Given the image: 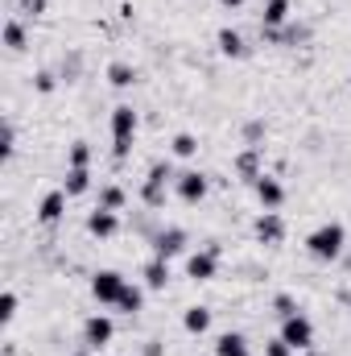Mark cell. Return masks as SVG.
<instances>
[{"mask_svg": "<svg viewBox=\"0 0 351 356\" xmlns=\"http://www.w3.org/2000/svg\"><path fill=\"white\" fill-rule=\"evenodd\" d=\"M137 129H141V116L132 104H120L112 108V158L124 162L132 154V141H137Z\"/></svg>", "mask_w": 351, "mask_h": 356, "instance_id": "cell-1", "label": "cell"}, {"mask_svg": "<svg viewBox=\"0 0 351 356\" xmlns=\"http://www.w3.org/2000/svg\"><path fill=\"white\" fill-rule=\"evenodd\" d=\"M306 249H310L314 261H339L343 249H348V228L343 224H318L306 236Z\"/></svg>", "mask_w": 351, "mask_h": 356, "instance_id": "cell-2", "label": "cell"}, {"mask_svg": "<svg viewBox=\"0 0 351 356\" xmlns=\"http://www.w3.org/2000/svg\"><path fill=\"white\" fill-rule=\"evenodd\" d=\"M170 182H178L174 166H170V162H153L149 175H145V182H141V203H145V207H162Z\"/></svg>", "mask_w": 351, "mask_h": 356, "instance_id": "cell-3", "label": "cell"}, {"mask_svg": "<svg viewBox=\"0 0 351 356\" xmlns=\"http://www.w3.org/2000/svg\"><path fill=\"white\" fill-rule=\"evenodd\" d=\"M281 340H285L293 353H310V348H314V323L298 311V315L281 319Z\"/></svg>", "mask_w": 351, "mask_h": 356, "instance_id": "cell-4", "label": "cell"}, {"mask_svg": "<svg viewBox=\"0 0 351 356\" xmlns=\"http://www.w3.org/2000/svg\"><path fill=\"white\" fill-rule=\"evenodd\" d=\"M120 290H124V273H116V269L91 273V298H95L99 307H116V302H120Z\"/></svg>", "mask_w": 351, "mask_h": 356, "instance_id": "cell-5", "label": "cell"}, {"mask_svg": "<svg viewBox=\"0 0 351 356\" xmlns=\"http://www.w3.org/2000/svg\"><path fill=\"white\" fill-rule=\"evenodd\" d=\"M112 336H116V323H112L108 315H87V319H83V348L103 353V348L112 344Z\"/></svg>", "mask_w": 351, "mask_h": 356, "instance_id": "cell-6", "label": "cell"}, {"mask_svg": "<svg viewBox=\"0 0 351 356\" xmlns=\"http://www.w3.org/2000/svg\"><path fill=\"white\" fill-rule=\"evenodd\" d=\"M215 273H219V245H207V249H198V253L186 257V277H194V282H211Z\"/></svg>", "mask_w": 351, "mask_h": 356, "instance_id": "cell-7", "label": "cell"}, {"mask_svg": "<svg viewBox=\"0 0 351 356\" xmlns=\"http://www.w3.org/2000/svg\"><path fill=\"white\" fill-rule=\"evenodd\" d=\"M153 257H178V253H186V228H178V224H170V228H162V232H153Z\"/></svg>", "mask_w": 351, "mask_h": 356, "instance_id": "cell-8", "label": "cell"}, {"mask_svg": "<svg viewBox=\"0 0 351 356\" xmlns=\"http://www.w3.org/2000/svg\"><path fill=\"white\" fill-rule=\"evenodd\" d=\"M174 191H178V199L182 203H203L207 199V191H211V182H207V175H198V170H182L178 175V182H174Z\"/></svg>", "mask_w": 351, "mask_h": 356, "instance_id": "cell-9", "label": "cell"}, {"mask_svg": "<svg viewBox=\"0 0 351 356\" xmlns=\"http://www.w3.org/2000/svg\"><path fill=\"white\" fill-rule=\"evenodd\" d=\"M252 232H257L261 245H281V241H285V220H281V211H261L257 224H252Z\"/></svg>", "mask_w": 351, "mask_h": 356, "instance_id": "cell-10", "label": "cell"}, {"mask_svg": "<svg viewBox=\"0 0 351 356\" xmlns=\"http://www.w3.org/2000/svg\"><path fill=\"white\" fill-rule=\"evenodd\" d=\"M252 191H257V199H261L264 211H277V207L285 203V186H281V178H273V175H261L252 182Z\"/></svg>", "mask_w": 351, "mask_h": 356, "instance_id": "cell-11", "label": "cell"}, {"mask_svg": "<svg viewBox=\"0 0 351 356\" xmlns=\"http://www.w3.org/2000/svg\"><path fill=\"white\" fill-rule=\"evenodd\" d=\"M268 42H277V46H302V42H310V25H298V21H285L281 29H261Z\"/></svg>", "mask_w": 351, "mask_h": 356, "instance_id": "cell-12", "label": "cell"}, {"mask_svg": "<svg viewBox=\"0 0 351 356\" xmlns=\"http://www.w3.org/2000/svg\"><path fill=\"white\" fill-rule=\"evenodd\" d=\"M87 232H91V236H99V241L116 236V232H120V216H116V211H108V207H95V211L87 216Z\"/></svg>", "mask_w": 351, "mask_h": 356, "instance_id": "cell-13", "label": "cell"}, {"mask_svg": "<svg viewBox=\"0 0 351 356\" xmlns=\"http://www.w3.org/2000/svg\"><path fill=\"white\" fill-rule=\"evenodd\" d=\"M215 46H219V54H228V58H244V54H248L244 33H240V29H232V25H223V29L215 33Z\"/></svg>", "mask_w": 351, "mask_h": 356, "instance_id": "cell-14", "label": "cell"}, {"mask_svg": "<svg viewBox=\"0 0 351 356\" xmlns=\"http://www.w3.org/2000/svg\"><path fill=\"white\" fill-rule=\"evenodd\" d=\"M67 199H71L67 191H50V195L37 203V220H42V224H58V220L67 216Z\"/></svg>", "mask_w": 351, "mask_h": 356, "instance_id": "cell-15", "label": "cell"}, {"mask_svg": "<svg viewBox=\"0 0 351 356\" xmlns=\"http://www.w3.org/2000/svg\"><path fill=\"white\" fill-rule=\"evenodd\" d=\"M141 277H145V290H166L170 286V261L166 257H149Z\"/></svg>", "mask_w": 351, "mask_h": 356, "instance_id": "cell-16", "label": "cell"}, {"mask_svg": "<svg viewBox=\"0 0 351 356\" xmlns=\"http://www.w3.org/2000/svg\"><path fill=\"white\" fill-rule=\"evenodd\" d=\"M261 149H264V145H248V149L236 158V175L248 178V182H257V178L264 175V170H261Z\"/></svg>", "mask_w": 351, "mask_h": 356, "instance_id": "cell-17", "label": "cell"}, {"mask_svg": "<svg viewBox=\"0 0 351 356\" xmlns=\"http://www.w3.org/2000/svg\"><path fill=\"white\" fill-rule=\"evenodd\" d=\"M289 4H293V0H264L261 29H281V25L289 21Z\"/></svg>", "mask_w": 351, "mask_h": 356, "instance_id": "cell-18", "label": "cell"}, {"mask_svg": "<svg viewBox=\"0 0 351 356\" xmlns=\"http://www.w3.org/2000/svg\"><path fill=\"white\" fill-rule=\"evenodd\" d=\"M215 356H252V348H248V340L240 332H223L215 340Z\"/></svg>", "mask_w": 351, "mask_h": 356, "instance_id": "cell-19", "label": "cell"}, {"mask_svg": "<svg viewBox=\"0 0 351 356\" xmlns=\"http://www.w3.org/2000/svg\"><path fill=\"white\" fill-rule=\"evenodd\" d=\"M25 42H29V33H25V21H21V17H8V21H4V46L17 54V50H25Z\"/></svg>", "mask_w": 351, "mask_h": 356, "instance_id": "cell-20", "label": "cell"}, {"mask_svg": "<svg viewBox=\"0 0 351 356\" xmlns=\"http://www.w3.org/2000/svg\"><path fill=\"white\" fill-rule=\"evenodd\" d=\"M145 307V290L141 286H132V282H124V290H120V302H116V311H124V315H137Z\"/></svg>", "mask_w": 351, "mask_h": 356, "instance_id": "cell-21", "label": "cell"}, {"mask_svg": "<svg viewBox=\"0 0 351 356\" xmlns=\"http://www.w3.org/2000/svg\"><path fill=\"white\" fill-rule=\"evenodd\" d=\"M62 191H67L71 199H75V195H87V191H91V170H75V166H67Z\"/></svg>", "mask_w": 351, "mask_h": 356, "instance_id": "cell-22", "label": "cell"}, {"mask_svg": "<svg viewBox=\"0 0 351 356\" xmlns=\"http://www.w3.org/2000/svg\"><path fill=\"white\" fill-rule=\"evenodd\" d=\"M182 327H186L190 336H203V332L211 327V311H207V307H190V311L182 315Z\"/></svg>", "mask_w": 351, "mask_h": 356, "instance_id": "cell-23", "label": "cell"}, {"mask_svg": "<svg viewBox=\"0 0 351 356\" xmlns=\"http://www.w3.org/2000/svg\"><path fill=\"white\" fill-rule=\"evenodd\" d=\"M108 83H112V88H132V83H137V71H132V67H128V63H108Z\"/></svg>", "mask_w": 351, "mask_h": 356, "instance_id": "cell-24", "label": "cell"}, {"mask_svg": "<svg viewBox=\"0 0 351 356\" xmlns=\"http://www.w3.org/2000/svg\"><path fill=\"white\" fill-rule=\"evenodd\" d=\"M124 186L120 182H108V186H99V207H108V211H120L124 207Z\"/></svg>", "mask_w": 351, "mask_h": 356, "instance_id": "cell-25", "label": "cell"}, {"mask_svg": "<svg viewBox=\"0 0 351 356\" xmlns=\"http://www.w3.org/2000/svg\"><path fill=\"white\" fill-rule=\"evenodd\" d=\"M170 154H174V158H194V154H198V137H194V133H174V137H170Z\"/></svg>", "mask_w": 351, "mask_h": 356, "instance_id": "cell-26", "label": "cell"}, {"mask_svg": "<svg viewBox=\"0 0 351 356\" xmlns=\"http://www.w3.org/2000/svg\"><path fill=\"white\" fill-rule=\"evenodd\" d=\"M67 166L87 170V166H91V145H87V141H71V149H67Z\"/></svg>", "mask_w": 351, "mask_h": 356, "instance_id": "cell-27", "label": "cell"}, {"mask_svg": "<svg viewBox=\"0 0 351 356\" xmlns=\"http://www.w3.org/2000/svg\"><path fill=\"white\" fill-rule=\"evenodd\" d=\"M54 88H58V75H54L50 67H42V71L33 75V91H37V95H50Z\"/></svg>", "mask_w": 351, "mask_h": 356, "instance_id": "cell-28", "label": "cell"}, {"mask_svg": "<svg viewBox=\"0 0 351 356\" xmlns=\"http://www.w3.org/2000/svg\"><path fill=\"white\" fill-rule=\"evenodd\" d=\"M0 154H4V162H12V158H17V129H12V120H4V137H0Z\"/></svg>", "mask_w": 351, "mask_h": 356, "instance_id": "cell-29", "label": "cell"}, {"mask_svg": "<svg viewBox=\"0 0 351 356\" xmlns=\"http://www.w3.org/2000/svg\"><path fill=\"white\" fill-rule=\"evenodd\" d=\"M17 307H21L17 290H4V298H0V323H12L17 319Z\"/></svg>", "mask_w": 351, "mask_h": 356, "instance_id": "cell-30", "label": "cell"}, {"mask_svg": "<svg viewBox=\"0 0 351 356\" xmlns=\"http://www.w3.org/2000/svg\"><path fill=\"white\" fill-rule=\"evenodd\" d=\"M273 311H277V319H289V315H298V298L293 294H277L273 298Z\"/></svg>", "mask_w": 351, "mask_h": 356, "instance_id": "cell-31", "label": "cell"}, {"mask_svg": "<svg viewBox=\"0 0 351 356\" xmlns=\"http://www.w3.org/2000/svg\"><path fill=\"white\" fill-rule=\"evenodd\" d=\"M244 141H248V145H261L264 141V120H248V124H244Z\"/></svg>", "mask_w": 351, "mask_h": 356, "instance_id": "cell-32", "label": "cell"}, {"mask_svg": "<svg viewBox=\"0 0 351 356\" xmlns=\"http://www.w3.org/2000/svg\"><path fill=\"white\" fill-rule=\"evenodd\" d=\"M17 13H21V17H42V13H46V0H21Z\"/></svg>", "mask_w": 351, "mask_h": 356, "instance_id": "cell-33", "label": "cell"}, {"mask_svg": "<svg viewBox=\"0 0 351 356\" xmlns=\"http://www.w3.org/2000/svg\"><path fill=\"white\" fill-rule=\"evenodd\" d=\"M264 356H293V348L277 336V340H268V344H264Z\"/></svg>", "mask_w": 351, "mask_h": 356, "instance_id": "cell-34", "label": "cell"}, {"mask_svg": "<svg viewBox=\"0 0 351 356\" xmlns=\"http://www.w3.org/2000/svg\"><path fill=\"white\" fill-rule=\"evenodd\" d=\"M79 67H83V58H79V54L62 58V79H75V75H79Z\"/></svg>", "mask_w": 351, "mask_h": 356, "instance_id": "cell-35", "label": "cell"}, {"mask_svg": "<svg viewBox=\"0 0 351 356\" xmlns=\"http://www.w3.org/2000/svg\"><path fill=\"white\" fill-rule=\"evenodd\" d=\"M219 4H223V8H240L244 0H219Z\"/></svg>", "mask_w": 351, "mask_h": 356, "instance_id": "cell-36", "label": "cell"}, {"mask_svg": "<svg viewBox=\"0 0 351 356\" xmlns=\"http://www.w3.org/2000/svg\"><path fill=\"white\" fill-rule=\"evenodd\" d=\"M4 356H17V348H12V344H4Z\"/></svg>", "mask_w": 351, "mask_h": 356, "instance_id": "cell-37", "label": "cell"}, {"mask_svg": "<svg viewBox=\"0 0 351 356\" xmlns=\"http://www.w3.org/2000/svg\"><path fill=\"white\" fill-rule=\"evenodd\" d=\"M71 356H95V353H91V348H83V353H71Z\"/></svg>", "mask_w": 351, "mask_h": 356, "instance_id": "cell-38", "label": "cell"}]
</instances>
